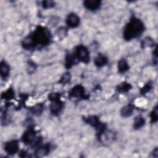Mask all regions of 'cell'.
<instances>
[{
	"instance_id": "1",
	"label": "cell",
	"mask_w": 158,
	"mask_h": 158,
	"mask_svg": "<svg viewBox=\"0 0 158 158\" xmlns=\"http://www.w3.org/2000/svg\"><path fill=\"white\" fill-rule=\"evenodd\" d=\"M50 41L51 34L48 30L41 26H38L31 35L23 40L22 46L24 49H32L38 45H48Z\"/></svg>"
},
{
	"instance_id": "2",
	"label": "cell",
	"mask_w": 158,
	"mask_h": 158,
	"mask_svg": "<svg viewBox=\"0 0 158 158\" xmlns=\"http://www.w3.org/2000/svg\"><path fill=\"white\" fill-rule=\"evenodd\" d=\"M143 31V23L139 19L133 17L127 24L123 30V38L127 41H130L139 36Z\"/></svg>"
},
{
	"instance_id": "3",
	"label": "cell",
	"mask_w": 158,
	"mask_h": 158,
	"mask_svg": "<svg viewBox=\"0 0 158 158\" xmlns=\"http://www.w3.org/2000/svg\"><path fill=\"white\" fill-rule=\"evenodd\" d=\"M76 58L84 63L87 64L89 61V52L86 47L83 45L78 46L75 49Z\"/></svg>"
},
{
	"instance_id": "4",
	"label": "cell",
	"mask_w": 158,
	"mask_h": 158,
	"mask_svg": "<svg viewBox=\"0 0 158 158\" xmlns=\"http://www.w3.org/2000/svg\"><path fill=\"white\" fill-rule=\"evenodd\" d=\"M69 94L71 98L80 99H87L88 98V96L86 95L84 88L81 85H76L73 87L69 92Z\"/></svg>"
},
{
	"instance_id": "5",
	"label": "cell",
	"mask_w": 158,
	"mask_h": 158,
	"mask_svg": "<svg viewBox=\"0 0 158 158\" xmlns=\"http://www.w3.org/2000/svg\"><path fill=\"white\" fill-rule=\"evenodd\" d=\"M19 145L17 140H11L7 142L4 145L5 151L9 155L15 154L19 150Z\"/></svg>"
},
{
	"instance_id": "6",
	"label": "cell",
	"mask_w": 158,
	"mask_h": 158,
	"mask_svg": "<svg viewBox=\"0 0 158 158\" xmlns=\"http://www.w3.org/2000/svg\"><path fill=\"white\" fill-rule=\"evenodd\" d=\"M35 131L33 128L30 127L24 132L22 136V141L26 144H31L35 141Z\"/></svg>"
},
{
	"instance_id": "7",
	"label": "cell",
	"mask_w": 158,
	"mask_h": 158,
	"mask_svg": "<svg viewBox=\"0 0 158 158\" xmlns=\"http://www.w3.org/2000/svg\"><path fill=\"white\" fill-rule=\"evenodd\" d=\"M66 23L70 28H75L80 23V18L75 14H70L67 17Z\"/></svg>"
},
{
	"instance_id": "8",
	"label": "cell",
	"mask_w": 158,
	"mask_h": 158,
	"mask_svg": "<svg viewBox=\"0 0 158 158\" xmlns=\"http://www.w3.org/2000/svg\"><path fill=\"white\" fill-rule=\"evenodd\" d=\"M51 102H52L49 106L51 112L54 115H56L59 114L60 110L62 109L63 106V103L61 102L60 99L55 101H52Z\"/></svg>"
},
{
	"instance_id": "9",
	"label": "cell",
	"mask_w": 158,
	"mask_h": 158,
	"mask_svg": "<svg viewBox=\"0 0 158 158\" xmlns=\"http://www.w3.org/2000/svg\"><path fill=\"white\" fill-rule=\"evenodd\" d=\"M50 151V144H46L44 146L37 148L35 152V156L36 157H43L46 156Z\"/></svg>"
},
{
	"instance_id": "10",
	"label": "cell",
	"mask_w": 158,
	"mask_h": 158,
	"mask_svg": "<svg viewBox=\"0 0 158 158\" xmlns=\"http://www.w3.org/2000/svg\"><path fill=\"white\" fill-rule=\"evenodd\" d=\"M84 6L88 9L94 10L99 8L101 6V1L98 0H87L84 2Z\"/></svg>"
},
{
	"instance_id": "11",
	"label": "cell",
	"mask_w": 158,
	"mask_h": 158,
	"mask_svg": "<svg viewBox=\"0 0 158 158\" xmlns=\"http://www.w3.org/2000/svg\"><path fill=\"white\" fill-rule=\"evenodd\" d=\"M9 71H10V68L8 64L2 60L0 64V74L1 77L2 79H6L9 75Z\"/></svg>"
},
{
	"instance_id": "12",
	"label": "cell",
	"mask_w": 158,
	"mask_h": 158,
	"mask_svg": "<svg viewBox=\"0 0 158 158\" xmlns=\"http://www.w3.org/2000/svg\"><path fill=\"white\" fill-rule=\"evenodd\" d=\"M84 120L86 123L93 127H95L96 128H97L101 123V122H100L99 120V118L95 115H91L86 118H85Z\"/></svg>"
},
{
	"instance_id": "13",
	"label": "cell",
	"mask_w": 158,
	"mask_h": 158,
	"mask_svg": "<svg viewBox=\"0 0 158 158\" xmlns=\"http://www.w3.org/2000/svg\"><path fill=\"white\" fill-rule=\"evenodd\" d=\"M94 63L96 66L101 67L107 63V58L101 54H98L94 59Z\"/></svg>"
},
{
	"instance_id": "14",
	"label": "cell",
	"mask_w": 158,
	"mask_h": 158,
	"mask_svg": "<svg viewBox=\"0 0 158 158\" xmlns=\"http://www.w3.org/2000/svg\"><path fill=\"white\" fill-rule=\"evenodd\" d=\"M134 110V106L131 104H128L124 106L120 110V114L123 117H128L132 115Z\"/></svg>"
},
{
	"instance_id": "15",
	"label": "cell",
	"mask_w": 158,
	"mask_h": 158,
	"mask_svg": "<svg viewBox=\"0 0 158 158\" xmlns=\"http://www.w3.org/2000/svg\"><path fill=\"white\" fill-rule=\"evenodd\" d=\"M76 57L71 54H67L65 57V67L67 69L71 68L76 63Z\"/></svg>"
},
{
	"instance_id": "16",
	"label": "cell",
	"mask_w": 158,
	"mask_h": 158,
	"mask_svg": "<svg viewBox=\"0 0 158 158\" xmlns=\"http://www.w3.org/2000/svg\"><path fill=\"white\" fill-rule=\"evenodd\" d=\"M129 69V65L124 59H120L118 62V70L119 73H124Z\"/></svg>"
},
{
	"instance_id": "17",
	"label": "cell",
	"mask_w": 158,
	"mask_h": 158,
	"mask_svg": "<svg viewBox=\"0 0 158 158\" xmlns=\"http://www.w3.org/2000/svg\"><path fill=\"white\" fill-rule=\"evenodd\" d=\"M131 85L127 82H123L118 85L117 87V90L120 93H125L128 91L131 88Z\"/></svg>"
},
{
	"instance_id": "18",
	"label": "cell",
	"mask_w": 158,
	"mask_h": 158,
	"mask_svg": "<svg viewBox=\"0 0 158 158\" xmlns=\"http://www.w3.org/2000/svg\"><path fill=\"white\" fill-rule=\"evenodd\" d=\"M145 123V120L144 118L141 116H138L135 118L133 123V128L135 129H139L141 128Z\"/></svg>"
},
{
	"instance_id": "19",
	"label": "cell",
	"mask_w": 158,
	"mask_h": 158,
	"mask_svg": "<svg viewBox=\"0 0 158 158\" xmlns=\"http://www.w3.org/2000/svg\"><path fill=\"white\" fill-rule=\"evenodd\" d=\"M43 105L42 104H38L31 109V113L36 116H38L41 115V113L43 112Z\"/></svg>"
},
{
	"instance_id": "20",
	"label": "cell",
	"mask_w": 158,
	"mask_h": 158,
	"mask_svg": "<svg viewBox=\"0 0 158 158\" xmlns=\"http://www.w3.org/2000/svg\"><path fill=\"white\" fill-rule=\"evenodd\" d=\"M14 97V92L12 88H9L1 95V98L6 100L12 99Z\"/></svg>"
},
{
	"instance_id": "21",
	"label": "cell",
	"mask_w": 158,
	"mask_h": 158,
	"mask_svg": "<svg viewBox=\"0 0 158 158\" xmlns=\"http://www.w3.org/2000/svg\"><path fill=\"white\" fill-rule=\"evenodd\" d=\"M71 79V75L69 72H65L63 74V75L61 77L60 80L59 81V83L62 85H65L67 83L70 82Z\"/></svg>"
},
{
	"instance_id": "22",
	"label": "cell",
	"mask_w": 158,
	"mask_h": 158,
	"mask_svg": "<svg viewBox=\"0 0 158 158\" xmlns=\"http://www.w3.org/2000/svg\"><path fill=\"white\" fill-rule=\"evenodd\" d=\"M154 41L152 40V39H151V38L149 37H146L145 38L142 43H141V44H142V46L143 48H146V47H152L154 46Z\"/></svg>"
},
{
	"instance_id": "23",
	"label": "cell",
	"mask_w": 158,
	"mask_h": 158,
	"mask_svg": "<svg viewBox=\"0 0 158 158\" xmlns=\"http://www.w3.org/2000/svg\"><path fill=\"white\" fill-rule=\"evenodd\" d=\"M151 117V121L152 123L156 122L157 120V106H156L154 109L152 110V112L151 113L150 115Z\"/></svg>"
},
{
	"instance_id": "24",
	"label": "cell",
	"mask_w": 158,
	"mask_h": 158,
	"mask_svg": "<svg viewBox=\"0 0 158 158\" xmlns=\"http://www.w3.org/2000/svg\"><path fill=\"white\" fill-rule=\"evenodd\" d=\"M152 84L151 83H147L146 85H144L140 90V93L142 94H144L145 93H146L147 92H148L149 91H150L152 89Z\"/></svg>"
},
{
	"instance_id": "25",
	"label": "cell",
	"mask_w": 158,
	"mask_h": 158,
	"mask_svg": "<svg viewBox=\"0 0 158 158\" xmlns=\"http://www.w3.org/2000/svg\"><path fill=\"white\" fill-rule=\"evenodd\" d=\"M55 3L52 1H44L42 2V6L45 9L51 8L54 6Z\"/></svg>"
},
{
	"instance_id": "26",
	"label": "cell",
	"mask_w": 158,
	"mask_h": 158,
	"mask_svg": "<svg viewBox=\"0 0 158 158\" xmlns=\"http://www.w3.org/2000/svg\"><path fill=\"white\" fill-rule=\"evenodd\" d=\"M57 33V35L59 37L62 38L65 36V35H67V29L64 27L60 28L58 29Z\"/></svg>"
},
{
	"instance_id": "27",
	"label": "cell",
	"mask_w": 158,
	"mask_h": 158,
	"mask_svg": "<svg viewBox=\"0 0 158 158\" xmlns=\"http://www.w3.org/2000/svg\"><path fill=\"white\" fill-rule=\"evenodd\" d=\"M48 98L51 101H55L60 99V94L58 93H50L48 96Z\"/></svg>"
},
{
	"instance_id": "28",
	"label": "cell",
	"mask_w": 158,
	"mask_h": 158,
	"mask_svg": "<svg viewBox=\"0 0 158 158\" xmlns=\"http://www.w3.org/2000/svg\"><path fill=\"white\" fill-rule=\"evenodd\" d=\"M19 156L20 157H27V153L25 151H22L20 152V154H19Z\"/></svg>"
}]
</instances>
